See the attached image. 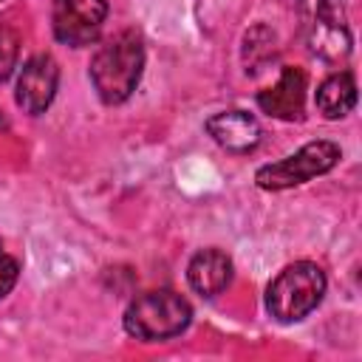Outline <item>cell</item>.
I'll use <instances>...</instances> for the list:
<instances>
[{
    "label": "cell",
    "mask_w": 362,
    "mask_h": 362,
    "mask_svg": "<svg viewBox=\"0 0 362 362\" xmlns=\"http://www.w3.org/2000/svg\"><path fill=\"white\" fill-rule=\"evenodd\" d=\"M144 68V45L136 31L107 40L90 59V82L105 105H122L139 85Z\"/></svg>",
    "instance_id": "6da1fadb"
},
{
    "label": "cell",
    "mask_w": 362,
    "mask_h": 362,
    "mask_svg": "<svg viewBox=\"0 0 362 362\" xmlns=\"http://www.w3.org/2000/svg\"><path fill=\"white\" fill-rule=\"evenodd\" d=\"M325 294V274L317 263L297 260L286 266L266 288V308L277 322H297L308 317Z\"/></svg>",
    "instance_id": "7a4b0ae2"
},
{
    "label": "cell",
    "mask_w": 362,
    "mask_h": 362,
    "mask_svg": "<svg viewBox=\"0 0 362 362\" xmlns=\"http://www.w3.org/2000/svg\"><path fill=\"white\" fill-rule=\"evenodd\" d=\"M192 320L189 303L175 291H147L136 297L124 311V331L136 339L156 342L178 337Z\"/></svg>",
    "instance_id": "3957f363"
},
{
    "label": "cell",
    "mask_w": 362,
    "mask_h": 362,
    "mask_svg": "<svg viewBox=\"0 0 362 362\" xmlns=\"http://www.w3.org/2000/svg\"><path fill=\"white\" fill-rule=\"evenodd\" d=\"M345 3L348 0H297L308 51L325 62H339L351 54Z\"/></svg>",
    "instance_id": "277c9868"
},
{
    "label": "cell",
    "mask_w": 362,
    "mask_h": 362,
    "mask_svg": "<svg viewBox=\"0 0 362 362\" xmlns=\"http://www.w3.org/2000/svg\"><path fill=\"white\" fill-rule=\"evenodd\" d=\"M339 161V147L334 141H308L305 147H300L294 156H286L283 161L266 164L255 173V181L260 189H291L297 184H305L322 173H328L334 164Z\"/></svg>",
    "instance_id": "5b68a950"
},
{
    "label": "cell",
    "mask_w": 362,
    "mask_h": 362,
    "mask_svg": "<svg viewBox=\"0 0 362 362\" xmlns=\"http://www.w3.org/2000/svg\"><path fill=\"white\" fill-rule=\"evenodd\" d=\"M107 17V0H54L51 25L54 37L65 45H90Z\"/></svg>",
    "instance_id": "8992f818"
},
{
    "label": "cell",
    "mask_w": 362,
    "mask_h": 362,
    "mask_svg": "<svg viewBox=\"0 0 362 362\" xmlns=\"http://www.w3.org/2000/svg\"><path fill=\"white\" fill-rule=\"evenodd\" d=\"M57 85H59V65L54 62V57L37 54V57H31V59L20 68L14 99H17V105H20L25 113L37 116V113H42V110L54 102Z\"/></svg>",
    "instance_id": "52a82bcc"
},
{
    "label": "cell",
    "mask_w": 362,
    "mask_h": 362,
    "mask_svg": "<svg viewBox=\"0 0 362 362\" xmlns=\"http://www.w3.org/2000/svg\"><path fill=\"white\" fill-rule=\"evenodd\" d=\"M257 105L263 113L283 119V122H300L305 113V74L300 68L286 65L280 79L257 93Z\"/></svg>",
    "instance_id": "ba28073f"
},
{
    "label": "cell",
    "mask_w": 362,
    "mask_h": 362,
    "mask_svg": "<svg viewBox=\"0 0 362 362\" xmlns=\"http://www.w3.org/2000/svg\"><path fill=\"white\" fill-rule=\"evenodd\" d=\"M206 133L229 153H249L260 141V124L246 110H221L206 119Z\"/></svg>",
    "instance_id": "9c48e42d"
},
{
    "label": "cell",
    "mask_w": 362,
    "mask_h": 362,
    "mask_svg": "<svg viewBox=\"0 0 362 362\" xmlns=\"http://www.w3.org/2000/svg\"><path fill=\"white\" fill-rule=\"evenodd\" d=\"M187 280L201 297H215L232 283V260L221 249H201L187 266Z\"/></svg>",
    "instance_id": "30bf717a"
},
{
    "label": "cell",
    "mask_w": 362,
    "mask_h": 362,
    "mask_svg": "<svg viewBox=\"0 0 362 362\" xmlns=\"http://www.w3.org/2000/svg\"><path fill=\"white\" fill-rule=\"evenodd\" d=\"M354 105H356V82L348 71L331 74L317 88V110L325 119H342L354 110Z\"/></svg>",
    "instance_id": "8fae6325"
},
{
    "label": "cell",
    "mask_w": 362,
    "mask_h": 362,
    "mask_svg": "<svg viewBox=\"0 0 362 362\" xmlns=\"http://www.w3.org/2000/svg\"><path fill=\"white\" fill-rule=\"evenodd\" d=\"M277 45V37L269 25H252L246 34H243V65H246V74H257L260 65L266 59L274 57V48Z\"/></svg>",
    "instance_id": "7c38bea8"
},
{
    "label": "cell",
    "mask_w": 362,
    "mask_h": 362,
    "mask_svg": "<svg viewBox=\"0 0 362 362\" xmlns=\"http://www.w3.org/2000/svg\"><path fill=\"white\" fill-rule=\"evenodd\" d=\"M17 51H20L17 34L8 28H0V82H6L17 68Z\"/></svg>",
    "instance_id": "4fadbf2b"
},
{
    "label": "cell",
    "mask_w": 362,
    "mask_h": 362,
    "mask_svg": "<svg viewBox=\"0 0 362 362\" xmlns=\"http://www.w3.org/2000/svg\"><path fill=\"white\" fill-rule=\"evenodd\" d=\"M17 272H20L17 260L8 257L6 252H0V300L14 288V283H17Z\"/></svg>",
    "instance_id": "5bb4252c"
},
{
    "label": "cell",
    "mask_w": 362,
    "mask_h": 362,
    "mask_svg": "<svg viewBox=\"0 0 362 362\" xmlns=\"http://www.w3.org/2000/svg\"><path fill=\"white\" fill-rule=\"evenodd\" d=\"M0 127H3V116H0Z\"/></svg>",
    "instance_id": "9a60e30c"
}]
</instances>
